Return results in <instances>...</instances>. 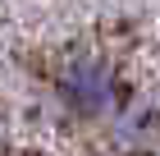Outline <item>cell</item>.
<instances>
[{"label": "cell", "instance_id": "1", "mask_svg": "<svg viewBox=\"0 0 160 156\" xmlns=\"http://www.w3.org/2000/svg\"><path fill=\"white\" fill-rule=\"evenodd\" d=\"M55 96L78 120H105L119 106V78L101 51H73L55 69Z\"/></svg>", "mask_w": 160, "mask_h": 156}]
</instances>
